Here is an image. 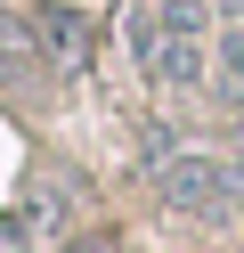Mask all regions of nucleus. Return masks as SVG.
Wrapping results in <instances>:
<instances>
[{"label": "nucleus", "mask_w": 244, "mask_h": 253, "mask_svg": "<svg viewBox=\"0 0 244 253\" xmlns=\"http://www.w3.org/2000/svg\"><path fill=\"white\" fill-rule=\"evenodd\" d=\"M155 188H163V204L187 212V220H236V164H220V155H204V147L163 155Z\"/></svg>", "instance_id": "1"}, {"label": "nucleus", "mask_w": 244, "mask_h": 253, "mask_svg": "<svg viewBox=\"0 0 244 253\" xmlns=\"http://www.w3.org/2000/svg\"><path fill=\"white\" fill-rule=\"evenodd\" d=\"M25 25H33V49H41V66H65V74H73L81 57H90V25H81V8H65V0H41Z\"/></svg>", "instance_id": "2"}, {"label": "nucleus", "mask_w": 244, "mask_h": 253, "mask_svg": "<svg viewBox=\"0 0 244 253\" xmlns=\"http://www.w3.org/2000/svg\"><path fill=\"white\" fill-rule=\"evenodd\" d=\"M211 98L228 115H244V25H220L211 33Z\"/></svg>", "instance_id": "3"}, {"label": "nucleus", "mask_w": 244, "mask_h": 253, "mask_svg": "<svg viewBox=\"0 0 244 253\" xmlns=\"http://www.w3.org/2000/svg\"><path fill=\"white\" fill-rule=\"evenodd\" d=\"M211 17H220V25H244V0H211Z\"/></svg>", "instance_id": "4"}, {"label": "nucleus", "mask_w": 244, "mask_h": 253, "mask_svg": "<svg viewBox=\"0 0 244 253\" xmlns=\"http://www.w3.org/2000/svg\"><path fill=\"white\" fill-rule=\"evenodd\" d=\"M25 245V229H16V220H0V253H16Z\"/></svg>", "instance_id": "5"}, {"label": "nucleus", "mask_w": 244, "mask_h": 253, "mask_svg": "<svg viewBox=\"0 0 244 253\" xmlns=\"http://www.w3.org/2000/svg\"><path fill=\"white\" fill-rule=\"evenodd\" d=\"M236 229H244V164H236Z\"/></svg>", "instance_id": "6"}]
</instances>
